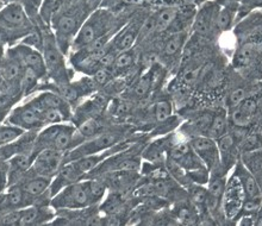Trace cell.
I'll return each mask as SVG.
<instances>
[{
    "instance_id": "11",
    "label": "cell",
    "mask_w": 262,
    "mask_h": 226,
    "mask_svg": "<svg viewBox=\"0 0 262 226\" xmlns=\"http://www.w3.org/2000/svg\"><path fill=\"white\" fill-rule=\"evenodd\" d=\"M7 54L19 61V63L24 68L32 69L41 79L47 75L45 57H43V54L36 49L35 47H31L27 43H21V44H18L13 48H10Z\"/></svg>"
},
{
    "instance_id": "25",
    "label": "cell",
    "mask_w": 262,
    "mask_h": 226,
    "mask_svg": "<svg viewBox=\"0 0 262 226\" xmlns=\"http://www.w3.org/2000/svg\"><path fill=\"white\" fill-rule=\"evenodd\" d=\"M24 67L19 63V61L10 56L6 57L5 61L0 62V79L5 83H18L23 73Z\"/></svg>"
},
{
    "instance_id": "42",
    "label": "cell",
    "mask_w": 262,
    "mask_h": 226,
    "mask_svg": "<svg viewBox=\"0 0 262 226\" xmlns=\"http://www.w3.org/2000/svg\"><path fill=\"white\" fill-rule=\"evenodd\" d=\"M10 108H11V105L9 101L0 99V122H2L5 117H7V115H9L11 111Z\"/></svg>"
},
{
    "instance_id": "49",
    "label": "cell",
    "mask_w": 262,
    "mask_h": 226,
    "mask_svg": "<svg viewBox=\"0 0 262 226\" xmlns=\"http://www.w3.org/2000/svg\"><path fill=\"white\" fill-rule=\"evenodd\" d=\"M194 2H195L196 4H204V3H206L207 0H194Z\"/></svg>"
},
{
    "instance_id": "16",
    "label": "cell",
    "mask_w": 262,
    "mask_h": 226,
    "mask_svg": "<svg viewBox=\"0 0 262 226\" xmlns=\"http://www.w3.org/2000/svg\"><path fill=\"white\" fill-rule=\"evenodd\" d=\"M232 174L237 177L239 184H241L246 199H262V191L259 182H257L254 174L247 168L241 160L236 162Z\"/></svg>"
},
{
    "instance_id": "37",
    "label": "cell",
    "mask_w": 262,
    "mask_h": 226,
    "mask_svg": "<svg viewBox=\"0 0 262 226\" xmlns=\"http://www.w3.org/2000/svg\"><path fill=\"white\" fill-rule=\"evenodd\" d=\"M24 132V130H21L19 127L14 125H11V124L0 125V148L13 143V142L17 141Z\"/></svg>"
},
{
    "instance_id": "15",
    "label": "cell",
    "mask_w": 262,
    "mask_h": 226,
    "mask_svg": "<svg viewBox=\"0 0 262 226\" xmlns=\"http://www.w3.org/2000/svg\"><path fill=\"white\" fill-rule=\"evenodd\" d=\"M239 141L241 140L237 137V134L229 132V131L225 134H223V136L218 138V140H216L218 150H220L221 155V165L225 171H229L231 168H234L236 162L238 161L237 156L239 152Z\"/></svg>"
},
{
    "instance_id": "39",
    "label": "cell",
    "mask_w": 262,
    "mask_h": 226,
    "mask_svg": "<svg viewBox=\"0 0 262 226\" xmlns=\"http://www.w3.org/2000/svg\"><path fill=\"white\" fill-rule=\"evenodd\" d=\"M247 97H248L247 89L243 87H237V88L232 89L225 98V106L228 107V110H231V108L237 106L241 101L245 100Z\"/></svg>"
},
{
    "instance_id": "51",
    "label": "cell",
    "mask_w": 262,
    "mask_h": 226,
    "mask_svg": "<svg viewBox=\"0 0 262 226\" xmlns=\"http://www.w3.org/2000/svg\"><path fill=\"white\" fill-rule=\"evenodd\" d=\"M0 198H2V193H0Z\"/></svg>"
},
{
    "instance_id": "45",
    "label": "cell",
    "mask_w": 262,
    "mask_h": 226,
    "mask_svg": "<svg viewBox=\"0 0 262 226\" xmlns=\"http://www.w3.org/2000/svg\"><path fill=\"white\" fill-rule=\"evenodd\" d=\"M253 68L255 69V73L259 76H261L262 78V53L260 54V56H259V58H257L256 60V62H255V64L253 65Z\"/></svg>"
},
{
    "instance_id": "50",
    "label": "cell",
    "mask_w": 262,
    "mask_h": 226,
    "mask_svg": "<svg viewBox=\"0 0 262 226\" xmlns=\"http://www.w3.org/2000/svg\"><path fill=\"white\" fill-rule=\"evenodd\" d=\"M3 6H4V4H3V2H2V0H0V10H2V9H3Z\"/></svg>"
},
{
    "instance_id": "12",
    "label": "cell",
    "mask_w": 262,
    "mask_h": 226,
    "mask_svg": "<svg viewBox=\"0 0 262 226\" xmlns=\"http://www.w3.org/2000/svg\"><path fill=\"white\" fill-rule=\"evenodd\" d=\"M188 141H190L192 149L210 171L222 166L221 155L216 140L202 134V136L191 137Z\"/></svg>"
},
{
    "instance_id": "7",
    "label": "cell",
    "mask_w": 262,
    "mask_h": 226,
    "mask_svg": "<svg viewBox=\"0 0 262 226\" xmlns=\"http://www.w3.org/2000/svg\"><path fill=\"white\" fill-rule=\"evenodd\" d=\"M7 124L14 125L24 131H38L46 126L42 115L30 101L12 108L6 117Z\"/></svg>"
},
{
    "instance_id": "1",
    "label": "cell",
    "mask_w": 262,
    "mask_h": 226,
    "mask_svg": "<svg viewBox=\"0 0 262 226\" xmlns=\"http://www.w3.org/2000/svg\"><path fill=\"white\" fill-rule=\"evenodd\" d=\"M86 18L82 10L78 6H72L63 10L60 9L54 14L50 24L54 29L57 44L64 54L68 52L69 48H72L73 41Z\"/></svg>"
},
{
    "instance_id": "28",
    "label": "cell",
    "mask_w": 262,
    "mask_h": 226,
    "mask_svg": "<svg viewBox=\"0 0 262 226\" xmlns=\"http://www.w3.org/2000/svg\"><path fill=\"white\" fill-rule=\"evenodd\" d=\"M187 35L186 32H176L166 38L162 46L163 56L174 57L178 56V54L181 53L185 43H186Z\"/></svg>"
},
{
    "instance_id": "22",
    "label": "cell",
    "mask_w": 262,
    "mask_h": 226,
    "mask_svg": "<svg viewBox=\"0 0 262 226\" xmlns=\"http://www.w3.org/2000/svg\"><path fill=\"white\" fill-rule=\"evenodd\" d=\"M27 199L31 198L23 191L19 184H16L9 186V189H7L5 194H2L0 204L5 210H20L27 206H30V202H28Z\"/></svg>"
},
{
    "instance_id": "13",
    "label": "cell",
    "mask_w": 262,
    "mask_h": 226,
    "mask_svg": "<svg viewBox=\"0 0 262 226\" xmlns=\"http://www.w3.org/2000/svg\"><path fill=\"white\" fill-rule=\"evenodd\" d=\"M143 21H140L137 19L130 20L128 24H125L124 27L119 29L112 37L110 42V47L115 52L121 53L124 50H129L134 48L135 43L138 38H140L141 29L143 25Z\"/></svg>"
},
{
    "instance_id": "14",
    "label": "cell",
    "mask_w": 262,
    "mask_h": 226,
    "mask_svg": "<svg viewBox=\"0 0 262 226\" xmlns=\"http://www.w3.org/2000/svg\"><path fill=\"white\" fill-rule=\"evenodd\" d=\"M257 112V100L254 97L248 96L245 100L241 101L237 106L229 110L228 120L229 124L235 126L236 129L245 130L252 123Z\"/></svg>"
},
{
    "instance_id": "35",
    "label": "cell",
    "mask_w": 262,
    "mask_h": 226,
    "mask_svg": "<svg viewBox=\"0 0 262 226\" xmlns=\"http://www.w3.org/2000/svg\"><path fill=\"white\" fill-rule=\"evenodd\" d=\"M151 112L156 122L162 123L173 117V105L168 99H160L154 104Z\"/></svg>"
},
{
    "instance_id": "46",
    "label": "cell",
    "mask_w": 262,
    "mask_h": 226,
    "mask_svg": "<svg viewBox=\"0 0 262 226\" xmlns=\"http://www.w3.org/2000/svg\"><path fill=\"white\" fill-rule=\"evenodd\" d=\"M242 0H214V3L218 5H237L239 6Z\"/></svg>"
},
{
    "instance_id": "24",
    "label": "cell",
    "mask_w": 262,
    "mask_h": 226,
    "mask_svg": "<svg viewBox=\"0 0 262 226\" xmlns=\"http://www.w3.org/2000/svg\"><path fill=\"white\" fill-rule=\"evenodd\" d=\"M239 6L237 5H220L214 17L213 30L218 32H227L231 29L236 19V14Z\"/></svg>"
},
{
    "instance_id": "4",
    "label": "cell",
    "mask_w": 262,
    "mask_h": 226,
    "mask_svg": "<svg viewBox=\"0 0 262 226\" xmlns=\"http://www.w3.org/2000/svg\"><path fill=\"white\" fill-rule=\"evenodd\" d=\"M41 47L47 67V75L50 76L57 83V86L68 83L71 75L68 74V69L66 67L64 53L57 44L55 35L48 29L43 31Z\"/></svg>"
},
{
    "instance_id": "40",
    "label": "cell",
    "mask_w": 262,
    "mask_h": 226,
    "mask_svg": "<svg viewBox=\"0 0 262 226\" xmlns=\"http://www.w3.org/2000/svg\"><path fill=\"white\" fill-rule=\"evenodd\" d=\"M112 78H114V74H112L110 68H99L92 74V80L94 83L99 86L107 85L112 80Z\"/></svg>"
},
{
    "instance_id": "6",
    "label": "cell",
    "mask_w": 262,
    "mask_h": 226,
    "mask_svg": "<svg viewBox=\"0 0 262 226\" xmlns=\"http://www.w3.org/2000/svg\"><path fill=\"white\" fill-rule=\"evenodd\" d=\"M50 206L55 211L83 210L93 206L89 192H87L85 180L66 186L53 196L50 200Z\"/></svg>"
},
{
    "instance_id": "48",
    "label": "cell",
    "mask_w": 262,
    "mask_h": 226,
    "mask_svg": "<svg viewBox=\"0 0 262 226\" xmlns=\"http://www.w3.org/2000/svg\"><path fill=\"white\" fill-rule=\"evenodd\" d=\"M3 56H4V48H3V46L0 44V62H2V60H3Z\"/></svg>"
},
{
    "instance_id": "8",
    "label": "cell",
    "mask_w": 262,
    "mask_h": 226,
    "mask_svg": "<svg viewBox=\"0 0 262 226\" xmlns=\"http://www.w3.org/2000/svg\"><path fill=\"white\" fill-rule=\"evenodd\" d=\"M32 28L24 7L19 3H9L0 10V31L19 32L27 31Z\"/></svg>"
},
{
    "instance_id": "10",
    "label": "cell",
    "mask_w": 262,
    "mask_h": 226,
    "mask_svg": "<svg viewBox=\"0 0 262 226\" xmlns=\"http://www.w3.org/2000/svg\"><path fill=\"white\" fill-rule=\"evenodd\" d=\"M63 151L54 150V149H45L35 155L30 171L39 176L53 178L63 166L64 161Z\"/></svg>"
},
{
    "instance_id": "3",
    "label": "cell",
    "mask_w": 262,
    "mask_h": 226,
    "mask_svg": "<svg viewBox=\"0 0 262 226\" xmlns=\"http://www.w3.org/2000/svg\"><path fill=\"white\" fill-rule=\"evenodd\" d=\"M76 126L74 124L60 123L47 125L36 134L34 148H32V157L45 149H54L67 152L72 147L73 136H74Z\"/></svg>"
},
{
    "instance_id": "47",
    "label": "cell",
    "mask_w": 262,
    "mask_h": 226,
    "mask_svg": "<svg viewBox=\"0 0 262 226\" xmlns=\"http://www.w3.org/2000/svg\"><path fill=\"white\" fill-rule=\"evenodd\" d=\"M117 2H119V0H103L101 5H106V4H108V5H112V4L117 3Z\"/></svg>"
},
{
    "instance_id": "2",
    "label": "cell",
    "mask_w": 262,
    "mask_h": 226,
    "mask_svg": "<svg viewBox=\"0 0 262 226\" xmlns=\"http://www.w3.org/2000/svg\"><path fill=\"white\" fill-rule=\"evenodd\" d=\"M115 18L110 11L106 9H98L90 14L83 21L80 30L76 34L72 44V50H76L81 47L93 42L101 36L115 34L118 30H114Z\"/></svg>"
},
{
    "instance_id": "33",
    "label": "cell",
    "mask_w": 262,
    "mask_h": 226,
    "mask_svg": "<svg viewBox=\"0 0 262 226\" xmlns=\"http://www.w3.org/2000/svg\"><path fill=\"white\" fill-rule=\"evenodd\" d=\"M83 180H85V185L91 201H92L93 205H97V204H99L104 199L105 194H106V185L103 181L97 180V178H89V180L83 178Z\"/></svg>"
},
{
    "instance_id": "36",
    "label": "cell",
    "mask_w": 262,
    "mask_h": 226,
    "mask_svg": "<svg viewBox=\"0 0 262 226\" xmlns=\"http://www.w3.org/2000/svg\"><path fill=\"white\" fill-rule=\"evenodd\" d=\"M64 0H42L39 7V17L47 24H50L52 18L63 5Z\"/></svg>"
},
{
    "instance_id": "23",
    "label": "cell",
    "mask_w": 262,
    "mask_h": 226,
    "mask_svg": "<svg viewBox=\"0 0 262 226\" xmlns=\"http://www.w3.org/2000/svg\"><path fill=\"white\" fill-rule=\"evenodd\" d=\"M173 143L174 142H172L170 137L156 138L142 150V157L149 163L161 162L163 155L168 152L170 145Z\"/></svg>"
},
{
    "instance_id": "30",
    "label": "cell",
    "mask_w": 262,
    "mask_h": 226,
    "mask_svg": "<svg viewBox=\"0 0 262 226\" xmlns=\"http://www.w3.org/2000/svg\"><path fill=\"white\" fill-rule=\"evenodd\" d=\"M228 126H229V120H228L227 113L216 112L213 115L212 122H211L209 130H207L205 136L213 138V140H218V138L228 132Z\"/></svg>"
},
{
    "instance_id": "31",
    "label": "cell",
    "mask_w": 262,
    "mask_h": 226,
    "mask_svg": "<svg viewBox=\"0 0 262 226\" xmlns=\"http://www.w3.org/2000/svg\"><path fill=\"white\" fill-rule=\"evenodd\" d=\"M154 82H155V73L152 69H150V71L142 75L141 78L135 82L133 89H131L133 97L137 98V99H142V98L147 97L149 92L151 91Z\"/></svg>"
},
{
    "instance_id": "52",
    "label": "cell",
    "mask_w": 262,
    "mask_h": 226,
    "mask_svg": "<svg viewBox=\"0 0 262 226\" xmlns=\"http://www.w3.org/2000/svg\"><path fill=\"white\" fill-rule=\"evenodd\" d=\"M0 82H2V79H0Z\"/></svg>"
},
{
    "instance_id": "20",
    "label": "cell",
    "mask_w": 262,
    "mask_h": 226,
    "mask_svg": "<svg viewBox=\"0 0 262 226\" xmlns=\"http://www.w3.org/2000/svg\"><path fill=\"white\" fill-rule=\"evenodd\" d=\"M54 210L52 206H36L30 205L20 209L19 226H30L45 224L54 218Z\"/></svg>"
},
{
    "instance_id": "26",
    "label": "cell",
    "mask_w": 262,
    "mask_h": 226,
    "mask_svg": "<svg viewBox=\"0 0 262 226\" xmlns=\"http://www.w3.org/2000/svg\"><path fill=\"white\" fill-rule=\"evenodd\" d=\"M151 17L152 20H154V31L162 32L169 29L170 25L176 21L178 17V10L172 6L161 7Z\"/></svg>"
},
{
    "instance_id": "21",
    "label": "cell",
    "mask_w": 262,
    "mask_h": 226,
    "mask_svg": "<svg viewBox=\"0 0 262 226\" xmlns=\"http://www.w3.org/2000/svg\"><path fill=\"white\" fill-rule=\"evenodd\" d=\"M52 180L53 178L39 176V175H36L29 170L27 175L23 177V180L18 182V184L20 185L23 191L27 193L30 198H38V196H41L42 194H45L46 192L49 191L50 185H52Z\"/></svg>"
},
{
    "instance_id": "9",
    "label": "cell",
    "mask_w": 262,
    "mask_h": 226,
    "mask_svg": "<svg viewBox=\"0 0 262 226\" xmlns=\"http://www.w3.org/2000/svg\"><path fill=\"white\" fill-rule=\"evenodd\" d=\"M246 195L243 192L242 186L234 174L227 180L225 185L224 194L222 198V211L225 219L234 220L241 213L243 201H245Z\"/></svg>"
},
{
    "instance_id": "41",
    "label": "cell",
    "mask_w": 262,
    "mask_h": 226,
    "mask_svg": "<svg viewBox=\"0 0 262 226\" xmlns=\"http://www.w3.org/2000/svg\"><path fill=\"white\" fill-rule=\"evenodd\" d=\"M238 220L236 221V225L238 226H255L256 219L253 214H239L237 217Z\"/></svg>"
},
{
    "instance_id": "17",
    "label": "cell",
    "mask_w": 262,
    "mask_h": 226,
    "mask_svg": "<svg viewBox=\"0 0 262 226\" xmlns=\"http://www.w3.org/2000/svg\"><path fill=\"white\" fill-rule=\"evenodd\" d=\"M220 5L214 2L204 3V5L200 7V10L196 13L193 20V32L198 36H207L213 30L214 25V17H216L217 10Z\"/></svg>"
},
{
    "instance_id": "29",
    "label": "cell",
    "mask_w": 262,
    "mask_h": 226,
    "mask_svg": "<svg viewBox=\"0 0 262 226\" xmlns=\"http://www.w3.org/2000/svg\"><path fill=\"white\" fill-rule=\"evenodd\" d=\"M187 189L188 198L199 213H206L207 211V187L203 185L191 184Z\"/></svg>"
},
{
    "instance_id": "19",
    "label": "cell",
    "mask_w": 262,
    "mask_h": 226,
    "mask_svg": "<svg viewBox=\"0 0 262 226\" xmlns=\"http://www.w3.org/2000/svg\"><path fill=\"white\" fill-rule=\"evenodd\" d=\"M262 53V47L257 43H246L236 50L232 57V65L238 71L252 68L260 54Z\"/></svg>"
},
{
    "instance_id": "38",
    "label": "cell",
    "mask_w": 262,
    "mask_h": 226,
    "mask_svg": "<svg viewBox=\"0 0 262 226\" xmlns=\"http://www.w3.org/2000/svg\"><path fill=\"white\" fill-rule=\"evenodd\" d=\"M199 211L193 206V204L191 202V205H183L180 206L179 211H178L177 218L180 223L186 224V225H194L199 224Z\"/></svg>"
},
{
    "instance_id": "43",
    "label": "cell",
    "mask_w": 262,
    "mask_h": 226,
    "mask_svg": "<svg viewBox=\"0 0 262 226\" xmlns=\"http://www.w3.org/2000/svg\"><path fill=\"white\" fill-rule=\"evenodd\" d=\"M241 4L247 10H253L255 7H262V0H242Z\"/></svg>"
},
{
    "instance_id": "44",
    "label": "cell",
    "mask_w": 262,
    "mask_h": 226,
    "mask_svg": "<svg viewBox=\"0 0 262 226\" xmlns=\"http://www.w3.org/2000/svg\"><path fill=\"white\" fill-rule=\"evenodd\" d=\"M6 186H7V175L5 171L0 169V193H3Z\"/></svg>"
},
{
    "instance_id": "34",
    "label": "cell",
    "mask_w": 262,
    "mask_h": 226,
    "mask_svg": "<svg viewBox=\"0 0 262 226\" xmlns=\"http://www.w3.org/2000/svg\"><path fill=\"white\" fill-rule=\"evenodd\" d=\"M39 79L41 78H39L32 69L24 68L19 80V89L21 91V93H23L24 96H28L29 93L32 92V91H35Z\"/></svg>"
},
{
    "instance_id": "27",
    "label": "cell",
    "mask_w": 262,
    "mask_h": 226,
    "mask_svg": "<svg viewBox=\"0 0 262 226\" xmlns=\"http://www.w3.org/2000/svg\"><path fill=\"white\" fill-rule=\"evenodd\" d=\"M136 60H137V54L135 52L134 48L118 53L117 56L115 58L114 63H112V65L110 67L112 74L117 75V74H121L123 72L129 71V69L133 68L135 63H136Z\"/></svg>"
},
{
    "instance_id": "32",
    "label": "cell",
    "mask_w": 262,
    "mask_h": 226,
    "mask_svg": "<svg viewBox=\"0 0 262 226\" xmlns=\"http://www.w3.org/2000/svg\"><path fill=\"white\" fill-rule=\"evenodd\" d=\"M238 150L241 155L262 150V133L255 132L245 134L238 143Z\"/></svg>"
},
{
    "instance_id": "5",
    "label": "cell",
    "mask_w": 262,
    "mask_h": 226,
    "mask_svg": "<svg viewBox=\"0 0 262 226\" xmlns=\"http://www.w3.org/2000/svg\"><path fill=\"white\" fill-rule=\"evenodd\" d=\"M123 134L124 133L121 129H117V127H115V129L110 127L108 129L107 127V129L101 131L100 133H98L97 136L66 152L63 162L67 163L73 161V160L82 157V156L99 154V152H103L107 149H111L116 144H118L119 142L124 141L123 140Z\"/></svg>"
},
{
    "instance_id": "18",
    "label": "cell",
    "mask_w": 262,
    "mask_h": 226,
    "mask_svg": "<svg viewBox=\"0 0 262 226\" xmlns=\"http://www.w3.org/2000/svg\"><path fill=\"white\" fill-rule=\"evenodd\" d=\"M105 129H107V127L105 126L104 122L99 117H93V118H90L85 120V122H82L81 124H79L75 129L74 136H73L72 141V147L69 150H72L73 148L78 147V145L83 143V142L97 136L98 133H100Z\"/></svg>"
}]
</instances>
